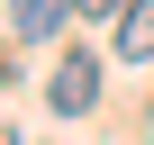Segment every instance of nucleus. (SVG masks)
<instances>
[{"label": "nucleus", "instance_id": "1", "mask_svg": "<svg viewBox=\"0 0 154 145\" xmlns=\"http://www.w3.org/2000/svg\"><path fill=\"white\" fill-rule=\"evenodd\" d=\"M91 100H100V63H91V54H63V72H54V109L82 118Z\"/></svg>", "mask_w": 154, "mask_h": 145}, {"label": "nucleus", "instance_id": "2", "mask_svg": "<svg viewBox=\"0 0 154 145\" xmlns=\"http://www.w3.org/2000/svg\"><path fill=\"white\" fill-rule=\"evenodd\" d=\"M118 63H154V0L118 9Z\"/></svg>", "mask_w": 154, "mask_h": 145}, {"label": "nucleus", "instance_id": "3", "mask_svg": "<svg viewBox=\"0 0 154 145\" xmlns=\"http://www.w3.org/2000/svg\"><path fill=\"white\" fill-rule=\"evenodd\" d=\"M63 18H82L72 0H9V36H54Z\"/></svg>", "mask_w": 154, "mask_h": 145}, {"label": "nucleus", "instance_id": "4", "mask_svg": "<svg viewBox=\"0 0 154 145\" xmlns=\"http://www.w3.org/2000/svg\"><path fill=\"white\" fill-rule=\"evenodd\" d=\"M72 9H82V18H118L127 0H72Z\"/></svg>", "mask_w": 154, "mask_h": 145}]
</instances>
